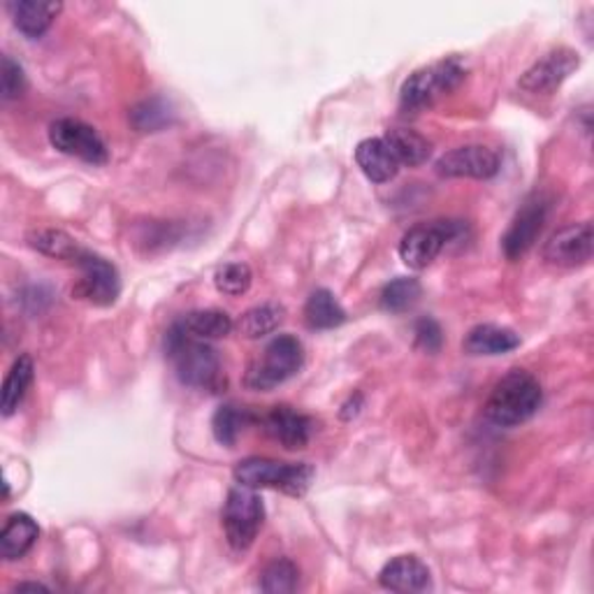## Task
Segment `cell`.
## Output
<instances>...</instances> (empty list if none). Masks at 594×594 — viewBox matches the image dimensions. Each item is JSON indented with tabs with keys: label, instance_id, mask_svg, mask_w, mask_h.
Masks as SVG:
<instances>
[{
	"label": "cell",
	"instance_id": "obj_1",
	"mask_svg": "<svg viewBox=\"0 0 594 594\" xmlns=\"http://www.w3.org/2000/svg\"><path fill=\"white\" fill-rule=\"evenodd\" d=\"M165 351L169 361L175 363V371L181 383L198 390H210V393H220L226 388V375L216 351L202 339L186 334L179 324L167 332Z\"/></svg>",
	"mask_w": 594,
	"mask_h": 594
},
{
	"label": "cell",
	"instance_id": "obj_2",
	"mask_svg": "<svg viewBox=\"0 0 594 594\" xmlns=\"http://www.w3.org/2000/svg\"><path fill=\"white\" fill-rule=\"evenodd\" d=\"M543 402L541 383L525 369H511L497 381L485 402V416L500 428H516L528 422Z\"/></svg>",
	"mask_w": 594,
	"mask_h": 594
},
{
	"label": "cell",
	"instance_id": "obj_3",
	"mask_svg": "<svg viewBox=\"0 0 594 594\" xmlns=\"http://www.w3.org/2000/svg\"><path fill=\"white\" fill-rule=\"evenodd\" d=\"M232 477L237 485L249 490L275 488L283 495L304 497L309 492L316 469L309 463H279L269 460V457H247V460L237 463Z\"/></svg>",
	"mask_w": 594,
	"mask_h": 594
},
{
	"label": "cell",
	"instance_id": "obj_4",
	"mask_svg": "<svg viewBox=\"0 0 594 594\" xmlns=\"http://www.w3.org/2000/svg\"><path fill=\"white\" fill-rule=\"evenodd\" d=\"M465 79V65L457 59H441L409 75L400 89V105L404 112L418 114L432 108L439 98L448 96Z\"/></svg>",
	"mask_w": 594,
	"mask_h": 594
},
{
	"label": "cell",
	"instance_id": "obj_5",
	"mask_svg": "<svg viewBox=\"0 0 594 594\" xmlns=\"http://www.w3.org/2000/svg\"><path fill=\"white\" fill-rule=\"evenodd\" d=\"M304 365V346L293 334H279L265 346L263 358L249 367L244 383L251 390H271L295 377Z\"/></svg>",
	"mask_w": 594,
	"mask_h": 594
},
{
	"label": "cell",
	"instance_id": "obj_6",
	"mask_svg": "<svg viewBox=\"0 0 594 594\" xmlns=\"http://www.w3.org/2000/svg\"><path fill=\"white\" fill-rule=\"evenodd\" d=\"M467 232L463 220H434L406 230L400 242V258L406 267L426 269L430 267L446 244L460 240Z\"/></svg>",
	"mask_w": 594,
	"mask_h": 594
},
{
	"label": "cell",
	"instance_id": "obj_7",
	"mask_svg": "<svg viewBox=\"0 0 594 594\" xmlns=\"http://www.w3.org/2000/svg\"><path fill=\"white\" fill-rule=\"evenodd\" d=\"M265 520V506L256 492L237 485L228 492L224 506V530L226 539L235 551H249Z\"/></svg>",
	"mask_w": 594,
	"mask_h": 594
},
{
	"label": "cell",
	"instance_id": "obj_8",
	"mask_svg": "<svg viewBox=\"0 0 594 594\" xmlns=\"http://www.w3.org/2000/svg\"><path fill=\"white\" fill-rule=\"evenodd\" d=\"M49 142L65 156L79 159L91 165H105L110 151L105 140L100 138L93 126L79 122V118H59L49 126Z\"/></svg>",
	"mask_w": 594,
	"mask_h": 594
},
{
	"label": "cell",
	"instance_id": "obj_9",
	"mask_svg": "<svg viewBox=\"0 0 594 594\" xmlns=\"http://www.w3.org/2000/svg\"><path fill=\"white\" fill-rule=\"evenodd\" d=\"M75 263L81 269V279L73 288V295L77 300L96 304V307H110V304H114L118 293H122V279H118L116 267L110 261L84 249Z\"/></svg>",
	"mask_w": 594,
	"mask_h": 594
},
{
	"label": "cell",
	"instance_id": "obj_10",
	"mask_svg": "<svg viewBox=\"0 0 594 594\" xmlns=\"http://www.w3.org/2000/svg\"><path fill=\"white\" fill-rule=\"evenodd\" d=\"M548 210H551V200L546 195H532L518 210L516 218L511 220V226H508L502 240L508 261H518L534 247L536 237L541 235L543 226H546Z\"/></svg>",
	"mask_w": 594,
	"mask_h": 594
},
{
	"label": "cell",
	"instance_id": "obj_11",
	"mask_svg": "<svg viewBox=\"0 0 594 594\" xmlns=\"http://www.w3.org/2000/svg\"><path fill=\"white\" fill-rule=\"evenodd\" d=\"M592 247V224L590 220H583V224H571L551 235V240L543 244L541 253L543 261L555 267H581L590 263Z\"/></svg>",
	"mask_w": 594,
	"mask_h": 594
},
{
	"label": "cell",
	"instance_id": "obj_12",
	"mask_svg": "<svg viewBox=\"0 0 594 594\" xmlns=\"http://www.w3.org/2000/svg\"><path fill=\"white\" fill-rule=\"evenodd\" d=\"M581 56L569 47H557L543 59H539L528 73L520 77V89L530 93H553L563 87V81L579 71Z\"/></svg>",
	"mask_w": 594,
	"mask_h": 594
},
{
	"label": "cell",
	"instance_id": "obj_13",
	"mask_svg": "<svg viewBox=\"0 0 594 594\" xmlns=\"http://www.w3.org/2000/svg\"><path fill=\"white\" fill-rule=\"evenodd\" d=\"M439 177L448 179H490L497 175L500 169V156L495 151L479 144L457 147L448 154L441 156L434 165Z\"/></svg>",
	"mask_w": 594,
	"mask_h": 594
},
{
	"label": "cell",
	"instance_id": "obj_14",
	"mask_svg": "<svg viewBox=\"0 0 594 594\" xmlns=\"http://www.w3.org/2000/svg\"><path fill=\"white\" fill-rule=\"evenodd\" d=\"M265 432L288 451H300L312 441L314 420L291 406H275L265 416Z\"/></svg>",
	"mask_w": 594,
	"mask_h": 594
},
{
	"label": "cell",
	"instance_id": "obj_15",
	"mask_svg": "<svg viewBox=\"0 0 594 594\" xmlns=\"http://www.w3.org/2000/svg\"><path fill=\"white\" fill-rule=\"evenodd\" d=\"M379 583L393 592H426L432 585V576L426 563L414 555H400L381 569Z\"/></svg>",
	"mask_w": 594,
	"mask_h": 594
},
{
	"label": "cell",
	"instance_id": "obj_16",
	"mask_svg": "<svg viewBox=\"0 0 594 594\" xmlns=\"http://www.w3.org/2000/svg\"><path fill=\"white\" fill-rule=\"evenodd\" d=\"M61 3L54 0H12L8 3V12L14 26L20 28L26 38H40L47 28L54 24L61 12Z\"/></svg>",
	"mask_w": 594,
	"mask_h": 594
},
{
	"label": "cell",
	"instance_id": "obj_17",
	"mask_svg": "<svg viewBox=\"0 0 594 594\" xmlns=\"http://www.w3.org/2000/svg\"><path fill=\"white\" fill-rule=\"evenodd\" d=\"M355 163H358V167L363 169V175L375 184L390 181L400 169L395 154L390 151L383 138L363 140L358 149H355Z\"/></svg>",
	"mask_w": 594,
	"mask_h": 594
},
{
	"label": "cell",
	"instance_id": "obj_18",
	"mask_svg": "<svg viewBox=\"0 0 594 594\" xmlns=\"http://www.w3.org/2000/svg\"><path fill=\"white\" fill-rule=\"evenodd\" d=\"M40 536L38 522L33 520L28 514H12L5 520V528L0 532V555L8 563H14V559H22Z\"/></svg>",
	"mask_w": 594,
	"mask_h": 594
},
{
	"label": "cell",
	"instance_id": "obj_19",
	"mask_svg": "<svg viewBox=\"0 0 594 594\" xmlns=\"http://www.w3.org/2000/svg\"><path fill=\"white\" fill-rule=\"evenodd\" d=\"M463 346L469 355H504L520 346V337L508 328L483 324L467 332Z\"/></svg>",
	"mask_w": 594,
	"mask_h": 594
},
{
	"label": "cell",
	"instance_id": "obj_20",
	"mask_svg": "<svg viewBox=\"0 0 594 594\" xmlns=\"http://www.w3.org/2000/svg\"><path fill=\"white\" fill-rule=\"evenodd\" d=\"M383 140L390 147V151L395 154L397 163L402 165L418 167L422 163H428L432 154V142L426 138V135H420L418 130H412V128H390Z\"/></svg>",
	"mask_w": 594,
	"mask_h": 594
},
{
	"label": "cell",
	"instance_id": "obj_21",
	"mask_svg": "<svg viewBox=\"0 0 594 594\" xmlns=\"http://www.w3.org/2000/svg\"><path fill=\"white\" fill-rule=\"evenodd\" d=\"M344 320L346 312L328 288H318L304 304V324L312 330H332L342 326Z\"/></svg>",
	"mask_w": 594,
	"mask_h": 594
},
{
	"label": "cell",
	"instance_id": "obj_22",
	"mask_svg": "<svg viewBox=\"0 0 594 594\" xmlns=\"http://www.w3.org/2000/svg\"><path fill=\"white\" fill-rule=\"evenodd\" d=\"M179 326L186 330V334L202 339V342H210V339H224L235 328L232 318L220 309L191 312L179 320Z\"/></svg>",
	"mask_w": 594,
	"mask_h": 594
},
{
	"label": "cell",
	"instance_id": "obj_23",
	"mask_svg": "<svg viewBox=\"0 0 594 594\" xmlns=\"http://www.w3.org/2000/svg\"><path fill=\"white\" fill-rule=\"evenodd\" d=\"M33 361L30 355H20L8 371V377L3 381V395H0V409H3V416L10 418L16 409H20V404L26 395V390L33 381Z\"/></svg>",
	"mask_w": 594,
	"mask_h": 594
},
{
	"label": "cell",
	"instance_id": "obj_24",
	"mask_svg": "<svg viewBox=\"0 0 594 594\" xmlns=\"http://www.w3.org/2000/svg\"><path fill=\"white\" fill-rule=\"evenodd\" d=\"M286 316V309L277 302H265L258 304V307H251L249 312H244L237 320L235 328L240 332V337L244 339H261L265 334H271L279 326Z\"/></svg>",
	"mask_w": 594,
	"mask_h": 594
},
{
	"label": "cell",
	"instance_id": "obj_25",
	"mask_svg": "<svg viewBox=\"0 0 594 594\" xmlns=\"http://www.w3.org/2000/svg\"><path fill=\"white\" fill-rule=\"evenodd\" d=\"M422 295V286L414 277H400L381 291V307L390 314L409 312Z\"/></svg>",
	"mask_w": 594,
	"mask_h": 594
},
{
	"label": "cell",
	"instance_id": "obj_26",
	"mask_svg": "<svg viewBox=\"0 0 594 594\" xmlns=\"http://www.w3.org/2000/svg\"><path fill=\"white\" fill-rule=\"evenodd\" d=\"M28 244L33 249H38L45 256H52L59 261H77L81 249L73 240L71 235L63 230H38L28 235Z\"/></svg>",
	"mask_w": 594,
	"mask_h": 594
},
{
	"label": "cell",
	"instance_id": "obj_27",
	"mask_svg": "<svg viewBox=\"0 0 594 594\" xmlns=\"http://www.w3.org/2000/svg\"><path fill=\"white\" fill-rule=\"evenodd\" d=\"M173 108H169L163 98H149L132 108L130 124L140 132H159L173 124Z\"/></svg>",
	"mask_w": 594,
	"mask_h": 594
},
{
	"label": "cell",
	"instance_id": "obj_28",
	"mask_svg": "<svg viewBox=\"0 0 594 594\" xmlns=\"http://www.w3.org/2000/svg\"><path fill=\"white\" fill-rule=\"evenodd\" d=\"M249 418H251L249 412L240 409V406H235V404L218 406L214 418H212V430H214V437H216L218 444L232 448L237 444V439H240Z\"/></svg>",
	"mask_w": 594,
	"mask_h": 594
},
{
	"label": "cell",
	"instance_id": "obj_29",
	"mask_svg": "<svg viewBox=\"0 0 594 594\" xmlns=\"http://www.w3.org/2000/svg\"><path fill=\"white\" fill-rule=\"evenodd\" d=\"M251 281H253V271L247 263H226L220 265L214 275L216 291L230 298L244 295L251 288Z\"/></svg>",
	"mask_w": 594,
	"mask_h": 594
},
{
	"label": "cell",
	"instance_id": "obj_30",
	"mask_svg": "<svg viewBox=\"0 0 594 594\" xmlns=\"http://www.w3.org/2000/svg\"><path fill=\"white\" fill-rule=\"evenodd\" d=\"M300 581V571L291 563V559H275V563L267 565L261 579V590L271 594H286L295 592Z\"/></svg>",
	"mask_w": 594,
	"mask_h": 594
},
{
	"label": "cell",
	"instance_id": "obj_31",
	"mask_svg": "<svg viewBox=\"0 0 594 594\" xmlns=\"http://www.w3.org/2000/svg\"><path fill=\"white\" fill-rule=\"evenodd\" d=\"M0 81H3V100L20 98L26 89L24 67L10 56H3V71H0Z\"/></svg>",
	"mask_w": 594,
	"mask_h": 594
},
{
	"label": "cell",
	"instance_id": "obj_32",
	"mask_svg": "<svg viewBox=\"0 0 594 594\" xmlns=\"http://www.w3.org/2000/svg\"><path fill=\"white\" fill-rule=\"evenodd\" d=\"M441 342H444V334H441V328L434 318H420L416 324V346L437 353L441 349Z\"/></svg>",
	"mask_w": 594,
	"mask_h": 594
},
{
	"label": "cell",
	"instance_id": "obj_33",
	"mask_svg": "<svg viewBox=\"0 0 594 594\" xmlns=\"http://www.w3.org/2000/svg\"><path fill=\"white\" fill-rule=\"evenodd\" d=\"M14 590H47L42 583H20Z\"/></svg>",
	"mask_w": 594,
	"mask_h": 594
}]
</instances>
